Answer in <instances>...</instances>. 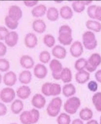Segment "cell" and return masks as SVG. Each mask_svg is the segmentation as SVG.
Here are the masks:
<instances>
[{
    "instance_id": "6da1fadb",
    "label": "cell",
    "mask_w": 101,
    "mask_h": 124,
    "mask_svg": "<svg viewBox=\"0 0 101 124\" xmlns=\"http://www.w3.org/2000/svg\"><path fill=\"white\" fill-rule=\"evenodd\" d=\"M72 32V29L68 25H63L60 26L58 38L60 44L64 46L70 45L73 39Z\"/></svg>"
},
{
    "instance_id": "7a4b0ae2",
    "label": "cell",
    "mask_w": 101,
    "mask_h": 124,
    "mask_svg": "<svg viewBox=\"0 0 101 124\" xmlns=\"http://www.w3.org/2000/svg\"><path fill=\"white\" fill-rule=\"evenodd\" d=\"M82 39L85 48L88 50H93L97 46V41L95 34L91 31L85 32L82 36Z\"/></svg>"
},
{
    "instance_id": "3957f363",
    "label": "cell",
    "mask_w": 101,
    "mask_h": 124,
    "mask_svg": "<svg viewBox=\"0 0 101 124\" xmlns=\"http://www.w3.org/2000/svg\"><path fill=\"white\" fill-rule=\"evenodd\" d=\"M62 101L60 98H55L51 101L47 108V113L50 116L55 117L59 114Z\"/></svg>"
},
{
    "instance_id": "277c9868",
    "label": "cell",
    "mask_w": 101,
    "mask_h": 124,
    "mask_svg": "<svg viewBox=\"0 0 101 124\" xmlns=\"http://www.w3.org/2000/svg\"><path fill=\"white\" fill-rule=\"evenodd\" d=\"M81 101L80 99L77 97H72L68 99L64 105V109L68 114H75L80 107Z\"/></svg>"
},
{
    "instance_id": "5b68a950",
    "label": "cell",
    "mask_w": 101,
    "mask_h": 124,
    "mask_svg": "<svg viewBox=\"0 0 101 124\" xmlns=\"http://www.w3.org/2000/svg\"><path fill=\"white\" fill-rule=\"evenodd\" d=\"M15 96L14 90L10 87L3 89L0 93V98L1 100L6 103H10L14 100Z\"/></svg>"
},
{
    "instance_id": "8992f818",
    "label": "cell",
    "mask_w": 101,
    "mask_h": 124,
    "mask_svg": "<svg viewBox=\"0 0 101 124\" xmlns=\"http://www.w3.org/2000/svg\"><path fill=\"white\" fill-rule=\"evenodd\" d=\"M84 49L80 41H76L73 43L70 48V52L74 57L78 58L83 54Z\"/></svg>"
},
{
    "instance_id": "52a82bcc",
    "label": "cell",
    "mask_w": 101,
    "mask_h": 124,
    "mask_svg": "<svg viewBox=\"0 0 101 124\" xmlns=\"http://www.w3.org/2000/svg\"><path fill=\"white\" fill-rule=\"evenodd\" d=\"M8 16L13 20L18 21L22 17V10L17 5H12L9 9Z\"/></svg>"
},
{
    "instance_id": "ba28073f",
    "label": "cell",
    "mask_w": 101,
    "mask_h": 124,
    "mask_svg": "<svg viewBox=\"0 0 101 124\" xmlns=\"http://www.w3.org/2000/svg\"><path fill=\"white\" fill-rule=\"evenodd\" d=\"M46 103L45 98L40 94H37L34 96L32 100V103L34 107L41 109L44 107Z\"/></svg>"
},
{
    "instance_id": "9c48e42d",
    "label": "cell",
    "mask_w": 101,
    "mask_h": 124,
    "mask_svg": "<svg viewBox=\"0 0 101 124\" xmlns=\"http://www.w3.org/2000/svg\"><path fill=\"white\" fill-rule=\"evenodd\" d=\"M18 40V35L15 31H11L5 37V41L8 46L12 47L15 46Z\"/></svg>"
},
{
    "instance_id": "30bf717a",
    "label": "cell",
    "mask_w": 101,
    "mask_h": 124,
    "mask_svg": "<svg viewBox=\"0 0 101 124\" xmlns=\"http://www.w3.org/2000/svg\"><path fill=\"white\" fill-rule=\"evenodd\" d=\"M90 78V73L84 70L78 71L75 77L77 83L80 84H83L86 83L89 80Z\"/></svg>"
},
{
    "instance_id": "8fae6325",
    "label": "cell",
    "mask_w": 101,
    "mask_h": 124,
    "mask_svg": "<svg viewBox=\"0 0 101 124\" xmlns=\"http://www.w3.org/2000/svg\"><path fill=\"white\" fill-rule=\"evenodd\" d=\"M34 72L36 78L42 79H44L47 76L48 70L46 67L44 65L39 64L35 66Z\"/></svg>"
},
{
    "instance_id": "7c38bea8",
    "label": "cell",
    "mask_w": 101,
    "mask_h": 124,
    "mask_svg": "<svg viewBox=\"0 0 101 124\" xmlns=\"http://www.w3.org/2000/svg\"><path fill=\"white\" fill-rule=\"evenodd\" d=\"M3 80L4 83L5 85L12 86L14 85L17 82V75L13 71H10L6 73L4 75Z\"/></svg>"
},
{
    "instance_id": "4fadbf2b",
    "label": "cell",
    "mask_w": 101,
    "mask_h": 124,
    "mask_svg": "<svg viewBox=\"0 0 101 124\" xmlns=\"http://www.w3.org/2000/svg\"><path fill=\"white\" fill-rule=\"evenodd\" d=\"M25 46L28 48H34L37 45L38 39L37 36L34 34L29 33L25 36Z\"/></svg>"
},
{
    "instance_id": "5bb4252c",
    "label": "cell",
    "mask_w": 101,
    "mask_h": 124,
    "mask_svg": "<svg viewBox=\"0 0 101 124\" xmlns=\"http://www.w3.org/2000/svg\"><path fill=\"white\" fill-rule=\"evenodd\" d=\"M52 54L54 56L58 59H64L66 56L67 52L64 47L57 45L52 48Z\"/></svg>"
},
{
    "instance_id": "9a60e30c",
    "label": "cell",
    "mask_w": 101,
    "mask_h": 124,
    "mask_svg": "<svg viewBox=\"0 0 101 124\" xmlns=\"http://www.w3.org/2000/svg\"><path fill=\"white\" fill-rule=\"evenodd\" d=\"M20 63L24 68L31 69L33 68L34 66V62L31 56L28 55H24L20 58Z\"/></svg>"
},
{
    "instance_id": "2e32d148",
    "label": "cell",
    "mask_w": 101,
    "mask_h": 124,
    "mask_svg": "<svg viewBox=\"0 0 101 124\" xmlns=\"http://www.w3.org/2000/svg\"><path fill=\"white\" fill-rule=\"evenodd\" d=\"M17 96L21 99L25 100L29 97L31 91L28 86L23 85L17 89Z\"/></svg>"
},
{
    "instance_id": "e0dca14e",
    "label": "cell",
    "mask_w": 101,
    "mask_h": 124,
    "mask_svg": "<svg viewBox=\"0 0 101 124\" xmlns=\"http://www.w3.org/2000/svg\"><path fill=\"white\" fill-rule=\"evenodd\" d=\"M32 28L37 33H42L45 31L46 28L45 23L43 20L38 19L35 20L32 24Z\"/></svg>"
},
{
    "instance_id": "ac0fdd59",
    "label": "cell",
    "mask_w": 101,
    "mask_h": 124,
    "mask_svg": "<svg viewBox=\"0 0 101 124\" xmlns=\"http://www.w3.org/2000/svg\"><path fill=\"white\" fill-rule=\"evenodd\" d=\"M62 92L65 96L69 97L75 95L76 92V89L72 84H67L63 86Z\"/></svg>"
},
{
    "instance_id": "d6986e66",
    "label": "cell",
    "mask_w": 101,
    "mask_h": 124,
    "mask_svg": "<svg viewBox=\"0 0 101 124\" xmlns=\"http://www.w3.org/2000/svg\"><path fill=\"white\" fill-rule=\"evenodd\" d=\"M61 79L64 83H68L72 81V75L69 68L65 67L63 69L61 72Z\"/></svg>"
},
{
    "instance_id": "ffe728a7",
    "label": "cell",
    "mask_w": 101,
    "mask_h": 124,
    "mask_svg": "<svg viewBox=\"0 0 101 124\" xmlns=\"http://www.w3.org/2000/svg\"><path fill=\"white\" fill-rule=\"evenodd\" d=\"M60 14L62 18L68 20L72 18L73 16V12L71 8L68 6H64L61 8Z\"/></svg>"
},
{
    "instance_id": "44dd1931",
    "label": "cell",
    "mask_w": 101,
    "mask_h": 124,
    "mask_svg": "<svg viewBox=\"0 0 101 124\" xmlns=\"http://www.w3.org/2000/svg\"><path fill=\"white\" fill-rule=\"evenodd\" d=\"M46 10V6L44 5L41 4L34 8L32 13V15L35 17H41L45 14Z\"/></svg>"
},
{
    "instance_id": "7402d4cb",
    "label": "cell",
    "mask_w": 101,
    "mask_h": 124,
    "mask_svg": "<svg viewBox=\"0 0 101 124\" xmlns=\"http://www.w3.org/2000/svg\"><path fill=\"white\" fill-rule=\"evenodd\" d=\"M32 74L30 71L25 70L20 74L19 80L23 84H27L30 83L32 79Z\"/></svg>"
},
{
    "instance_id": "603a6c76",
    "label": "cell",
    "mask_w": 101,
    "mask_h": 124,
    "mask_svg": "<svg viewBox=\"0 0 101 124\" xmlns=\"http://www.w3.org/2000/svg\"><path fill=\"white\" fill-rule=\"evenodd\" d=\"M87 29L96 32L101 31V23L99 22L93 20H88L86 23Z\"/></svg>"
},
{
    "instance_id": "cb8c5ba5",
    "label": "cell",
    "mask_w": 101,
    "mask_h": 124,
    "mask_svg": "<svg viewBox=\"0 0 101 124\" xmlns=\"http://www.w3.org/2000/svg\"><path fill=\"white\" fill-rule=\"evenodd\" d=\"M20 119L23 124H33V117L30 110L23 112L20 115Z\"/></svg>"
},
{
    "instance_id": "d4e9b609",
    "label": "cell",
    "mask_w": 101,
    "mask_h": 124,
    "mask_svg": "<svg viewBox=\"0 0 101 124\" xmlns=\"http://www.w3.org/2000/svg\"><path fill=\"white\" fill-rule=\"evenodd\" d=\"M87 61L89 64L92 66L97 68L101 63V56L97 53L93 54L89 58Z\"/></svg>"
},
{
    "instance_id": "484cf974",
    "label": "cell",
    "mask_w": 101,
    "mask_h": 124,
    "mask_svg": "<svg viewBox=\"0 0 101 124\" xmlns=\"http://www.w3.org/2000/svg\"><path fill=\"white\" fill-rule=\"evenodd\" d=\"M50 68L52 72L59 73L63 69L62 65L58 60L53 59L51 61L49 64Z\"/></svg>"
},
{
    "instance_id": "4316f807",
    "label": "cell",
    "mask_w": 101,
    "mask_h": 124,
    "mask_svg": "<svg viewBox=\"0 0 101 124\" xmlns=\"http://www.w3.org/2000/svg\"><path fill=\"white\" fill-rule=\"evenodd\" d=\"M24 108V104L22 101L17 99L13 102L11 106V109L13 114H17L22 111Z\"/></svg>"
},
{
    "instance_id": "83f0119b",
    "label": "cell",
    "mask_w": 101,
    "mask_h": 124,
    "mask_svg": "<svg viewBox=\"0 0 101 124\" xmlns=\"http://www.w3.org/2000/svg\"><path fill=\"white\" fill-rule=\"evenodd\" d=\"M47 17L48 19L51 21H57L59 17V13L58 9L54 7L49 8L47 11Z\"/></svg>"
},
{
    "instance_id": "f1b7e54d",
    "label": "cell",
    "mask_w": 101,
    "mask_h": 124,
    "mask_svg": "<svg viewBox=\"0 0 101 124\" xmlns=\"http://www.w3.org/2000/svg\"><path fill=\"white\" fill-rule=\"evenodd\" d=\"M79 116L80 118L83 120H89L92 118L93 112L92 110L90 109L85 108L81 110Z\"/></svg>"
},
{
    "instance_id": "f546056e",
    "label": "cell",
    "mask_w": 101,
    "mask_h": 124,
    "mask_svg": "<svg viewBox=\"0 0 101 124\" xmlns=\"http://www.w3.org/2000/svg\"><path fill=\"white\" fill-rule=\"evenodd\" d=\"M92 101L96 110L101 112V92H97L94 94L93 97Z\"/></svg>"
},
{
    "instance_id": "4dcf8cb0",
    "label": "cell",
    "mask_w": 101,
    "mask_h": 124,
    "mask_svg": "<svg viewBox=\"0 0 101 124\" xmlns=\"http://www.w3.org/2000/svg\"><path fill=\"white\" fill-rule=\"evenodd\" d=\"M85 6L83 0L75 1L72 4V7L74 11L78 13L84 11L85 9Z\"/></svg>"
},
{
    "instance_id": "1f68e13d",
    "label": "cell",
    "mask_w": 101,
    "mask_h": 124,
    "mask_svg": "<svg viewBox=\"0 0 101 124\" xmlns=\"http://www.w3.org/2000/svg\"><path fill=\"white\" fill-rule=\"evenodd\" d=\"M87 63V60H86L84 58H80L75 62V68L78 71L83 70L85 69Z\"/></svg>"
},
{
    "instance_id": "d6a6232c",
    "label": "cell",
    "mask_w": 101,
    "mask_h": 124,
    "mask_svg": "<svg viewBox=\"0 0 101 124\" xmlns=\"http://www.w3.org/2000/svg\"><path fill=\"white\" fill-rule=\"evenodd\" d=\"M61 87L60 85L57 83H52L50 86L49 93L50 96H55L60 95L61 92Z\"/></svg>"
},
{
    "instance_id": "836d02e7",
    "label": "cell",
    "mask_w": 101,
    "mask_h": 124,
    "mask_svg": "<svg viewBox=\"0 0 101 124\" xmlns=\"http://www.w3.org/2000/svg\"><path fill=\"white\" fill-rule=\"evenodd\" d=\"M5 23L7 26L12 30L17 29L19 24L18 21L13 20L8 16H6L5 17Z\"/></svg>"
},
{
    "instance_id": "e575fe53",
    "label": "cell",
    "mask_w": 101,
    "mask_h": 124,
    "mask_svg": "<svg viewBox=\"0 0 101 124\" xmlns=\"http://www.w3.org/2000/svg\"><path fill=\"white\" fill-rule=\"evenodd\" d=\"M57 122L59 124H70V117L65 113H62L58 117Z\"/></svg>"
},
{
    "instance_id": "d590c367",
    "label": "cell",
    "mask_w": 101,
    "mask_h": 124,
    "mask_svg": "<svg viewBox=\"0 0 101 124\" xmlns=\"http://www.w3.org/2000/svg\"><path fill=\"white\" fill-rule=\"evenodd\" d=\"M44 44L47 46L51 48L54 46L55 43V39L54 37L50 34H46L44 36L43 38Z\"/></svg>"
},
{
    "instance_id": "8d00e7d4",
    "label": "cell",
    "mask_w": 101,
    "mask_h": 124,
    "mask_svg": "<svg viewBox=\"0 0 101 124\" xmlns=\"http://www.w3.org/2000/svg\"><path fill=\"white\" fill-rule=\"evenodd\" d=\"M40 61L44 64H47L50 60V54L48 51H44L40 53L39 56Z\"/></svg>"
},
{
    "instance_id": "74e56055",
    "label": "cell",
    "mask_w": 101,
    "mask_h": 124,
    "mask_svg": "<svg viewBox=\"0 0 101 124\" xmlns=\"http://www.w3.org/2000/svg\"><path fill=\"white\" fill-rule=\"evenodd\" d=\"M10 68V63L8 61L4 59H0V70L1 72H6Z\"/></svg>"
},
{
    "instance_id": "f35d334b",
    "label": "cell",
    "mask_w": 101,
    "mask_h": 124,
    "mask_svg": "<svg viewBox=\"0 0 101 124\" xmlns=\"http://www.w3.org/2000/svg\"><path fill=\"white\" fill-rule=\"evenodd\" d=\"M97 5H92L89 6L87 8V13L88 16L92 19H95V13Z\"/></svg>"
},
{
    "instance_id": "ab89813d",
    "label": "cell",
    "mask_w": 101,
    "mask_h": 124,
    "mask_svg": "<svg viewBox=\"0 0 101 124\" xmlns=\"http://www.w3.org/2000/svg\"><path fill=\"white\" fill-rule=\"evenodd\" d=\"M51 83H45L43 85L42 87V92L46 96H50L49 93V88Z\"/></svg>"
},
{
    "instance_id": "60d3db41",
    "label": "cell",
    "mask_w": 101,
    "mask_h": 124,
    "mask_svg": "<svg viewBox=\"0 0 101 124\" xmlns=\"http://www.w3.org/2000/svg\"><path fill=\"white\" fill-rule=\"evenodd\" d=\"M30 111L33 117V124L36 123L39 119V112L38 110L34 108L32 109Z\"/></svg>"
},
{
    "instance_id": "b9f144b4",
    "label": "cell",
    "mask_w": 101,
    "mask_h": 124,
    "mask_svg": "<svg viewBox=\"0 0 101 124\" xmlns=\"http://www.w3.org/2000/svg\"><path fill=\"white\" fill-rule=\"evenodd\" d=\"M98 84L96 81L92 80L89 82L87 87L89 90L92 92H95L98 89Z\"/></svg>"
},
{
    "instance_id": "7bdbcfd3",
    "label": "cell",
    "mask_w": 101,
    "mask_h": 124,
    "mask_svg": "<svg viewBox=\"0 0 101 124\" xmlns=\"http://www.w3.org/2000/svg\"><path fill=\"white\" fill-rule=\"evenodd\" d=\"M9 33V31L4 27H0V40H5V37Z\"/></svg>"
},
{
    "instance_id": "ee69618b",
    "label": "cell",
    "mask_w": 101,
    "mask_h": 124,
    "mask_svg": "<svg viewBox=\"0 0 101 124\" xmlns=\"http://www.w3.org/2000/svg\"><path fill=\"white\" fill-rule=\"evenodd\" d=\"M7 51L6 46L3 43L0 42V56H3L6 54Z\"/></svg>"
},
{
    "instance_id": "f6af8a7d",
    "label": "cell",
    "mask_w": 101,
    "mask_h": 124,
    "mask_svg": "<svg viewBox=\"0 0 101 124\" xmlns=\"http://www.w3.org/2000/svg\"><path fill=\"white\" fill-rule=\"evenodd\" d=\"M95 19L101 21V6H97L95 13Z\"/></svg>"
},
{
    "instance_id": "bcb514c9",
    "label": "cell",
    "mask_w": 101,
    "mask_h": 124,
    "mask_svg": "<svg viewBox=\"0 0 101 124\" xmlns=\"http://www.w3.org/2000/svg\"><path fill=\"white\" fill-rule=\"evenodd\" d=\"M7 109L5 105L2 103H0V116H3L7 113Z\"/></svg>"
},
{
    "instance_id": "7dc6e473",
    "label": "cell",
    "mask_w": 101,
    "mask_h": 124,
    "mask_svg": "<svg viewBox=\"0 0 101 124\" xmlns=\"http://www.w3.org/2000/svg\"><path fill=\"white\" fill-rule=\"evenodd\" d=\"M24 2L25 5L27 7H32L37 4L38 2V0H25Z\"/></svg>"
},
{
    "instance_id": "c3c4849f",
    "label": "cell",
    "mask_w": 101,
    "mask_h": 124,
    "mask_svg": "<svg viewBox=\"0 0 101 124\" xmlns=\"http://www.w3.org/2000/svg\"><path fill=\"white\" fill-rule=\"evenodd\" d=\"M97 68L94 67L89 64L88 62L87 64L85 69L87 70V72L89 73H92L96 70Z\"/></svg>"
},
{
    "instance_id": "681fc988",
    "label": "cell",
    "mask_w": 101,
    "mask_h": 124,
    "mask_svg": "<svg viewBox=\"0 0 101 124\" xmlns=\"http://www.w3.org/2000/svg\"><path fill=\"white\" fill-rule=\"evenodd\" d=\"M95 76L97 81L101 83V70L97 71L95 74Z\"/></svg>"
},
{
    "instance_id": "f907efd6",
    "label": "cell",
    "mask_w": 101,
    "mask_h": 124,
    "mask_svg": "<svg viewBox=\"0 0 101 124\" xmlns=\"http://www.w3.org/2000/svg\"><path fill=\"white\" fill-rule=\"evenodd\" d=\"M61 72L59 73L52 72V76L53 78L56 80H59L61 79Z\"/></svg>"
},
{
    "instance_id": "816d5d0a",
    "label": "cell",
    "mask_w": 101,
    "mask_h": 124,
    "mask_svg": "<svg viewBox=\"0 0 101 124\" xmlns=\"http://www.w3.org/2000/svg\"><path fill=\"white\" fill-rule=\"evenodd\" d=\"M72 124H84L83 122L80 119H77L74 120Z\"/></svg>"
},
{
    "instance_id": "f5cc1de1",
    "label": "cell",
    "mask_w": 101,
    "mask_h": 124,
    "mask_svg": "<svg viewBox=\"0 0 101 124\" xmlns=\"http://www.w3.org/2000/svg\"><path fill=\"white\" fill-rule=\"evenodd\" d=\"M83 1L85 5H89L93 2V1L91 0H83Z\"/></svg>"
},
{
    "instance_id": "db71d44e",
    "label": "cell",
    "mask_w": 101,
    "mask_h": 124,
    "mask_svg": "<svg viewBox=\"0 0 101 124\" xmlns=\"http://www.w3.org/2000/svg\"><path fill=\"white\" fill-rule=\"evenodd\" d=\"M86 124H99L96 121L93 120L87 122Z\"/></svg>"
},
{
    "instance_id": "11a10c76",
    "label": "cell",
    "mask_w": 101,
    "mask_h": 124,
    "mask_svg": "<svg viewBox=\"0 0 101 124\" xmlns=\"http://www.w3.org/2000/svg\"><path fill=\"white\" fill-rule=\"evenodd\" d=\"M100 124H101V116L100 118Z\"/></svg>"
},
{
    "instance_id": "9f6ffc18",
    "label": "cell",
    "mask_w": 101,
    "mask_h": 124,
    "mask_svg": "<svg viewBox=\"0 0 101 124\" xmlns=\"http://www.w3.org/2000/svg\"><path fill=\"white\" fill-rule=\"evenodd\" d=\"M15 124V123H13V124Z\"/></svg>"
}]
</instances>
